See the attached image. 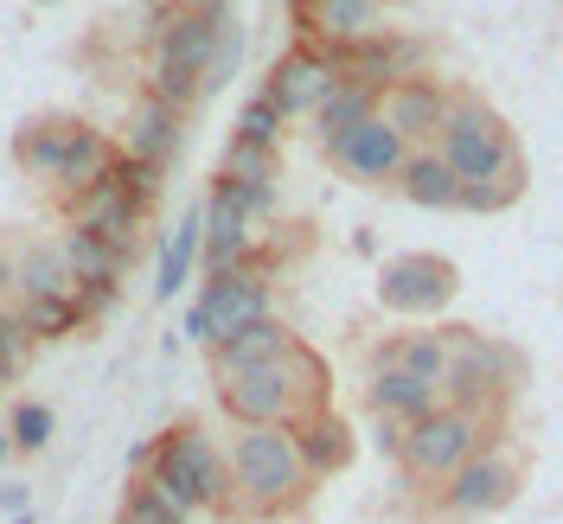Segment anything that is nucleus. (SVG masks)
Segmentation results:
<instances>
[{
  "mask_svg": "<svg viewBox=\"0 0 563 524\" xmlns=\"http://www.w3.org/2000/svg\"><path fill=\"white\" fill-rule=\"evenodd\" d=\"M340 77L385 97V90L410 83V77H429V45L410 33H378L365 45H352V52H340Z\"/></svg>",
  "mask_w": 563,
  "mask_h": 524,
  "instance_id": "f8f14e48",
  "label": "nucleus"
},
{
  "mask_svg": "<svg viewBox=\"0 0 563 524\" xmlns=\"http://www.w3.org/2000/svg\"><path fill=\"white\" fill-rule=\"evenodd\" d=\"M404 435H410V428H404V422H390V416H372V448H378V455H404Z\"/></svg>",
  "mask_w": 563,
  "mask_h": 524,
  "instance_id": "e433bc0d",
  "label": "nucleus"
},
{
  "mask_svg": "<svg viewBox=\"0 0 563 524\" xmlns=\"http://www.w3.org/2000/svg\"><path fill=\"white\" fill-rule=\"evenodd\" d=\"M218 179H231V186H276L282 167H276V154L231 141V147H224V167H218Z\"/></svg>",
  "mask_w": 563,
  "mask_h": 524,
  "instance_id": "2f4dec72",
  "label": "nucleus"
},
{
  "mask_svg": "<svg viewBox=\"0 0 563 524\" xmlns=\"http://www.w3.org/2000/svg\"><path fill=\"white\" fill-rule=\"evenodd\" d=\"M519 480H526L519 455H512V448H499V442H487V448L467 460L455 480L435 492V499H442V512H449V519H493V512H506V505L519 499Z\"/></svg>",
  "mask_w": 563,
  "mask_h": 524,
  "instance_id": "9d476101",
  "label": "nucleus"
},
{
  "mask_svg": "<svg viewBox=\"0 0 563 524\" xmlns=\"http://www.w3.org/2000/svg\"><path fill=\"white\" fill-rule=\"evenodd\" d=\"M244 52H250V38L238 20H224V38H218V52H211V65H206V97L211 90H224L238 70H244Z\"/></svg>",
  "mask_w": 563,
  "mask_h": 524,
  "instance_id": "f704fd0d",
  "label": "nucleus"
},
{
  "mask_svg": "<svg viewBox=\"0 0 563 524\" xmlns=\"http://www.w3.org/2000/svg\"><path fill=\"white\" fill-rule=\"evenodd\" d=\"M38 7H58V0H38Z\"/></svg>",
  "mask_w": 563,
  "mask_h": 524,
  "instance_id": "c03bdc74",
  "label": "nucleus"
},
{
  "mask_svg": "<svg viewBox=\"0 0 563 524\" xmlns=\"http://www.w3.org/2000/svg\"><path fill=\"white\" fill-rule=\"evenodd\" d=\"M449 103H455V90H449V83H435V77H410V83L385 90L378 115H385L410 147H435L442 122H449Z\"/></svg>",
  "mask_w": 563,
  "mask_h": 524,
  "instance_id": "2eb2a0df",
  "label": "nucleus"
},
{
  "mask_svg": "<svg viewBox=\"0 0 563 524\" xmlns=\"http://www.w3.org/2000/svg\"><path fill=\"white\" fill-rule=\"evenodd\" d=\"M461 288V269L435 249H404L378 269V301L404 320H435Z\"/></svg>",
  "mask_w": 563,
  "mask_h": 524,
  "instance_id": "6e6552de",
  "label": "nucleus"
},
{
  "mask_svg": "<svg viewBox=\"0 0 563 524\" xmlns=\"http://www.w3.org/2000/svg\"><path fill=\"white\" fill-rule=\"evenodd\" d=\"M179 7H206L211 13V7H231V0H179Z\"/></svg>",
  "mask_w": 563,
  "mask_h": 524,
  "instance_id": "79ce46f5",
  "label": "nucleus"
},
{
  "mask_svg": "<svg viewBox=\"0 0 563 524\" xmlns=\"http://www.w3.org/2000/svg\"><path fill=\"white\" fill-rule=\"evenodd\" d=\"M224 460H231V505L244 519H282L308 499V467L288 428H238Z\"/></svg>",
  "mask_w": 563,
  "mask_h": 524,
  "instance_id": "f03ea898",
  "label": "nucleus"
},
{
  "mask_svg": "<svg viewBox=\"0 0 563 524\" xmlns=\"http://www.w3.org/2000/svg\"><path fill=\"white\" fill-rule=\"evenodd\" d=\"M250 263H256V218L238 205L231 186L211 179V192H206V256H199V269H206V276H231V269H250Z\"/></svg>",
  "mask_w": 563,
  "mask_h": 524,
  "instance_id": "4468645a",
  "label": "nucleus"
},
{
  "mask_svg": "<svg viewBox=\"0 0 563 524\" xmlns=\"http://www.w3.org/2000/svg\"><path fill=\"white\" fill-rule=\"evenodd\" d=\"M410 154H417V147L397 135L385 115H372V122L346 129L340 141H327V160L346 179H358V186H390V179L410 167Z\"/></svg>",
  "mask_w": 563,
  "mask_h": 524,
  "instance_id": "9b49d317",
  "label": "nucleus"
},
{
  "mask_svg": "<svg viewBox=\"0 0 563 524\" xmlns=\"http://www.w3.org/2000/svg\"><path fill=\"white\" fill-rule=\"evenodd\" d=\"M141 218H147V205H135V199L115 186V174H103V186H90V192L70 205V224H77V231H90V237L115 244L122 256H135L141 249Z\"/></svg>",
  "mask_w": 563,
  "mask_h": 524,
  "instance_id": "dca6fc26",
  "label": "nucleus"
},
{
  "mask_svg": "<svg viewBox=\"0 0 563 524\" xmlns=\"http://www.w3.org/2000/svg\"><path fill=\"white\" fill-rule=\"evenodd\" d=\"M65 263H70V281L77 288H97V281H109V288H122V269L135 263V256H122L115 244H103V237H90V231H77L70 224L65 231Z\"/></svg>",
  "mask_w": 563,
  "mask_h": 524,
  "instance_id": "a878e982",
  "label": "nucleus"
},
{
  "mask_svg": "<svg viewBox=\"0 0 563 524\" xmlns=\"http://www.w3.org/2000/svg\"><path fill=\"white\" fill-rule=\"evenodd\" d=\"M282 129H288V122H282V109L269 103L263 90H256V97H250V103L238 109V135H231V141H244V147H263V154H276V147H282Z\"/></svg>",
  "mask_w": 563,
  "mask_h": 524,
  "instance_id": "c756f323",
  "label": "nucleus"
},
{
  "mask_svg": "<svg viewBox=\"0 0 563 524\" xmlns=\"http://www.w3.org/2000/svg\"><path fill=\"white\" fill-rule=\"evenodd\" d=\"M333 90H340V52L308 45V38H295L276 65H269V77H263V97L282 109V122H301V115L314 122V109Z\"/></svg>",
  "mask_w": 563,
  "mask_h": 524,
  "instance_id": "1a4fd4ad",
  "label": "nucleus"
},
{
  "mask_svg": "<svg viewBox=\"0 0 563 524\" xmlns=\"http://www.w3.org/2000/svg\"><path fill=\"white\" fill-rule=\"evenodd\" d=\"M378 103H385L378 90H365V83H346V77H340V90H333V97L314 109L320 147H327V141H340L346 129H358V122H372V115H378Z\"/></svg>",
  "mask_w": 563,
  "mask_h": 524,
  "instance_id": "bb28decb",
  "label": "nucleus"
},
{
  "mask_svg": "<svg viewBox=\"0 0 563 524\" xmlns=\"http://www.w3.org/2000/svg\"><path fill=\"white\" fill-rule=\"evenodd\" d=\"M52 428H58V416H52L45 403H13V422H7L13 455H38V448L52 442Z\"/></svg>",
  "mask_w": 563,
  "mask_h": 524,
  "instance_id": "72a5a7b5",
  "label": "nucleus"
},
{
  "mask_svg": "<svg viewBox=\"0 0 563 524\" xmlns=\"http://www.w3.org/2000/svg\"><path fill=\"white\" fill-rule=\"evenodd\" d=\"M295 33L327 52H352L385 33V0H295Z\"/></svg>",
  "mask_w": 563,
  "mask_h": 524,
  "instance_id": "ddd939ff",
  "label": "nucleus"
},
{
  "mask_svg": "<svg viewBox=\"0 0 563 524\" xmlns=\"http://www.w3.org/2000/svg\"><path fill=\"white\" fill-rule=\"evenodd\" d=\"M77 115H33V122H20L13 129V167L26 179H58V167H65V154H70V141H77Z\"/></svg>",
  "mask_w": 563,
  "mask_h": 524,
  "instance_id": "6ab92c4d",
  "label": "nucleus"
},
{
  "mask_svg": "<svg viewBox=\"0 0 563 524\" xmlns=\"http://www.w3.org/2000/svg\"><path fill=\"white\" fill-rule=\"evenodd\" d=\"M442 339H449V371H442V403H455V410H474V416H493L506 410V397L519 390L526 378V365H519V352L487 339V333H474V326H442Z\"/></svg>",
  "mask_w": 563,
  "mask_h": 524,
  "instance_id": "39448f33",
  "label": "nucleus"
},
{
  "mask_svg": "<svg viewBox=\"0 0 563 524\" xmlns=\"http://www.w3.org/2000/svg\"><path fill=\"white\" fill-rule=\"evenodd\" d=\"M179 147H186V115L167 103H154V97H141L135 115H129V129H122V154L129 160H147V167H174Z\"/></svg>",
  "mask_w": 563,
  "mask_h": 524,
  "instance_id": "a211bd4d",
  "label": "nucleus"
},
{
  "mask_svg": "<svg viewBox=\"0 0 563 524\" xmlns=\"http://www.w3.org/2000/svg\"><path fill=\"white\" fill-rule=\"evenodd\" d=\"M109 174H115V186H122L135 205H147V211H154L161 186H167V174H161V167H147V160H129V154H115V167H109Z\"/></svg>",
  "mask_w": 563,
  "mask_h": 524,
  "instance_id": "c9c22d12",
  "label": "nucleus"
},
{
  "mask_svg": "<svg viewBox=\"0 0 563 524\" xmlns=\"http://www.w3.org/2000/svg\"><path fill=\"white\" fill-rule=\"evenodd\" d=\"M365 403H372V416H390V422H422L429 410H442V390L410 378V371H397L385 358H372V378H365Z\"/></svg>",
  "mask_w": 563,
  "mask_h": 524,
  "instance_id": "aec40b11",
  "label": "nucleus"
},
{
  "mask_svg": "<svg viewBox=\"0 0 563 524\" xmlns=\"http://www.w3.org/2000/svg\"><path fill=\"white\" fill-rule=\"evenodd\" d=\"M0 512H7V519H20V512H33V492L20 487V480H7V487H0Z\"/></svg>",
  "mask_w": 563,
  "mask_h": 524,
  "instance_id": "4c0bfd02",
  "label": "nucleus"
},
{
  "mask_svg": "<svg viewBox=\"0 0 563 524\" xmlns=\"http://www.w3.org/2000/svg\"><path fill=\"white\" fill-rule=\"evenodd\" d=\"M13 281H20V263H13V249H0V301L13 294Z\"/></svg>",
  "mask_w": 563,
  "mask_h": 524,
  "instance_id": "ea45409f",
  "label": "nucleus"
},
{
  "mask_svg": "<svg viewBox=\"0 0 563 524\" xmlns=\"http://www.w3.org/2000/svg\"><path fill=\"white\" fill-rule=\"evenodd\" d=\"M295 352V333L282 320H256L244 333H231L224 346H211V378H238V371H256V365H276Z\"/></svg>",
  "mask_w": 563,
  "mask_h": 524,
  "instance_id": "4be33fe9",
  "label": "nucleus"
},
{
  "mask_svg": "<svg viewBox=\"0 0 563 524\" xmlns=\"http://www.w3.org/2000/svg\"><path fill=\"white\" fill-rule=\"evenodd\" d=\"M333 371L327 358L308 352L295 339L288 358L276 365H256V371H238V378H218V410L238 422V428H295L314 410H333Z\"/></svg>",
  "mask_w": 563,
  "mask_h": 524,
  "instance_id": "f257e3e1",
  "label": "nucleus"
},
{
  "mask_svg": "<svg viewBox=\"0 0 563 524\" xmlns=\"http://www.w3.org/2000/svg\"><path fill=\"white\" fill-rule=\"evenodd\" d=\"M7 524H38V519H33V512H20V519H7Z\"/></svg>",
  "mask_w": 563,
  "mask_h": 524,
  "instance_id": "37998d69",
  "label": "nucleus"
},
{
  "mask_svg": "<svg viewBox=\"0 0 563 524\" xmlns=\"http://www.w3.org/2000/svg\"><path fill=\"white\" fill-rule=\"evenodd\" d=\"M435 154L455 167L461 186H481V179H499V174H512V167H526L519 135L506 129V115H499L487 97H474V90H455L449 122H442V135H435Z\"/></svg>",
  "mask_w": 563,
  "mask_h": 524,
  "instance_id": "20e7f679",
  "label": "nucleus"
},
{
  "mask_svg": "<svg viewBox=\"0 0 563 524\" xmlns=\"http://www.w3.org/2000/svg\"><path fill=\"white\" fill-rule=\"evenodd\" d=\"M295 455L308 467V480H333V473H346L352 455H358V442H352V422L340 410H314V416H301L295 428Z\"/></svg>",
  "mask_w": 563,
  "mask_h": 524,
  "instance_id": "f3484780",
  "label": "nucleus"
},
{
  "mask_svg": "<svg viewBox=\"0 0 563 524\" xmlns=\"http://www.w3.org/2000/svg\"><path fill=\"white\" fill-rule=\"evenodd\" d=\"M519 199H526V167H512V174H499V179H481V186H461V211H481V218L512 211Z\"/></svg>",
  "mask_w": 563,
  "mask_h": 524,
  "instance_id": "7c9ffc66",
  "label": "nucleus"
},
{
  "mask_svg": "<svg viewBox=\"0 0 563 524\" xmlns=\"http://www.w3.org/2000/svg\"><path fill=\"white\" fill-rule=\"evenodd\" d=\"M129 473H135V480H147V473H154V435H141L135 448H129Z\"/></svg>",
  "mask_w": 563,
  "mask_h": 524,
  "instance_id": "58836bf2",
  "label": "nucleus"
},
{
  "mask_svg": "<svg viewBox=\"0 0 563 524\" xmlns=\"http://www.w3.org/2000/svg\"><path fill=\"white\" fill-rule=\"evenodd\" d=\"M397 192L422 211H461V179L435 147H417V154H410V167L397 174Z\"/></svg>",
  "mask_w": 563,
  "mask_h": 524,
  "instance_id": "5701e85b",
  "label": "nucleus"
},
{
  "mask_svg": "<svg viewBox=\"0 0 563 524\" xmlns=\"http://www.w3.org/2000/svg\"><path fill=\"white\" fill-rule=\"evenodd\" d=\"M493 435H499V422L493 416H474V410H455V403H442V410H429L422 422H410V435H404V480H417V487H449L467 460L487 448Z\"/></svg>",
  "mask_w": 563,
  "mask_h": 524,
  "instance_id": "0eeeda50",
  "label": "nucleus"
},
{
  "mask_svg": "<svg viewBox=\"0 0 563 524\" xmlns=\"http://www.w3.org/2000/svg\"><path fill=\"white\" fill-rule=\"evenodd\" d=\"M256 320H276V281H269V263L256 256L250 269H231V276H206L199 281V294H192V308L179 320V333L192 339V346H224L231 333H244Z\"/></svg>",
  "mask_w": 563,
  "mask_h": 524,
  "instance_id": "423d86ee",
  "label": "nucleus"
},
{
  "mask_svg": "<svg viewBox=\"0 0 563 524\" xmlns=\"http://www.w3.org/2000/svg\"><path fill=\"white\" fill-rule=\"evenodd\" d=\"M199 256H206V205H192L174 231L161 237V256H154V301H174L179 288L192 281Z\"/></svg>",
  "mask_w": 563,
  "mask_h": 524,
  "instance_id": "412c9836",
  "label": "nucleus"
},
{
  "mask_svg": "<svg viewBox=\"0 0 563 524\" xmlns=\"http://www.w3.org/2000/svg\"><path fill=\"white\" fill-rule=\"evenodd\" d=\"M7 460H13V435H7V428H0V467H7Z\"/></svg>",
  "mask_w": 563,
  "mask_h": 524,
  "instance_id": "a19ab883",
  "label": "nucleus"
},
{
  "mask_svg": "<svg viewBox=\"0 0 563 524\" xmlns=\"http://www.w3.org/2000/svg\"><path fill=\"white\" fill-rule=\"evenodd\" d=\"M147 480H161L192 519L199 512H238L231 505V460L199 422H174L167 435H154V473Z\"/></svg>",
  "mask_w": 563,
  "mask_h": 524,
  "instance_id": "7ed1b4c3",
  "label": "nucleus"
},
{
  "mask_svg": "<svg viewBox=\"0 0 563 524\" xmlns=\"http://www.w3.org/2000/svg\"><path fill=\"white\" fill-rule=\"evenodd\" d=\"M115 524H192V512H186L174 492L161 487V480H135V487L122 492V512H115Z\"/></svg>",
  "mask_w": 563,
  "mask_h": 524,
  "instance_id": "cd10ccee",
  "label": "nucleus"
},
{
  "mask_svg": "<svg viewBox=\"0 0 563 524\" xmlns=\"http://www.w3.org/2000/svg\"><path fill=\"white\" fill-rule=\"evenodd\" d=\"M26 358H33V333H26L20 308L0 301V384H13V378L26 371Z\"/></svg>",
  "mask_w": 563,
  "mask_h": 524,
  "instance_id": "473e14b6",
  "label": "nucleus"
},
{
  "mask_svg": "<svg viewBox=\"0 0 563 524\" xmlns=\"http://www.w3.org/2000/svg\"><path fill=\"white\" fill-rule=\"evenodd\" d=\"M372 358H385V365H397V371H410V378H422V384L442 390V371H449V339H442V326H410V333H390Z\"/></svg>",
  "mask_w": 563,
  "mask_h": 524,
  "instance_id": "b1692460",
  "label": "nucleus"
},
{
  "mask_svg": "<svg viewBox=\"0 0 563 524\" xmlns=\"http://www.w3.org/2000/svg\"><path fill=\"white\" fill-rule=\"evenodd\" d=\"M13 263H20V281H13L20 301H58V294H77L70 263H65V249L58 244H20L13 249Z\"/></svg>",
  "mask_w": 563,
  "mask_h": 524,
  "instance_id": "393cba45",
  "label": "nucleus"
},
{
  "mask_svg": "<svg viewBox=\"0 0 563 524\" xmlns=\"http://www.w3.org/2000/svg\"><path fill=\"white\" fill-rule=\"evenodd\" d=\"M20 320H26V333L38 339H70V333H84V308H77V294H58V301H20Z\"/></svg>",
  "mask_w": 563,
  "mask_h": 524,
  "instance_id": "c85d7f7f",
  "label": "nucleus"
}]
</instances>
